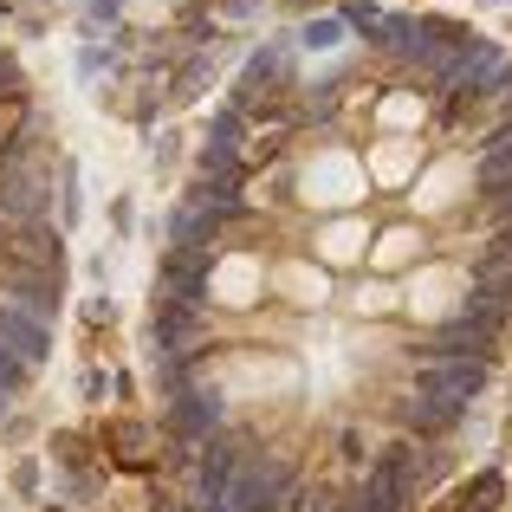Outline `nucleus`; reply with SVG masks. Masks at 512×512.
<instances>
[{"instance_id": "nucleus-1", "label": "nucleus", "mask_w": 512, "mask_h": 512, "mask_svg": "<svg viewBox=\"0 0 512 512\" xmlns=\"http://www.w3.org/2000/svg\"><path fill=\"white\" fill-rule=\"evenodd\" d=\"M52 214V175L33 156H0V221L33 227Z\"/></svg>"}, {"instance_id": "nucleus-2", "label": "nucleus", "mask_w": 512, "mask_h": 512, "mask_svg": "<svg viewBox=\"0 0 512 512\" xmlns=\"http://www.w3.org/2000/svg\"><path fill=\"white\" fill-rule=\"evenodd\" d=\"M214 266H221V247H169L163 253V292L175 305H188V312H201Z\"/></svg>"}, {"instance_id": "nucleus-3", "label": "nucleus", "mask_w": 512, "mask_h": 512, "mask_svg": "<svg viewBox=\"0 0 512 512\" xmlns=\"http://www.w3.org/2000/svg\"><path fill=\"white\" fill-rule=\"evenodd\" d=\"M480 389H487V363H474V357L415 363V396H435V402H454V409H467Z\"/></svg>"}, {"instance_id": "nucleus-4", "label": "nucleus", "mask_w": 512, "mask_h": 512, "mask_svg": "<svg viewBox=\"0 0 512 512\" xmlns=\"http://www.w3.org/2000/svg\"><path fill=\"white\" fill-rule=\"evenodd\" d=\"M0 292H7L13 305H26L33 318H59L65 305V279L59 273H39V266H20V260H0Z\"/></svg>"}, {"instance_id": "nucleus-5", "label": "nucleus", "mask_w": 512, "mask_h": 512, "mask_svg": "<svg viewBox=\"0 0 512 512\" xmlns=\"http://www.w3.org/2000/svg\"><path fill=\"white\" fill-rule=\"evenodd\" d=\"M221 422H227V402H221V389H214V383H195V389H182V396L169 402V435L195 441V448L221 435Z\"/></svg>"}, {"instance_id": "nucleus-6", "label": "nucleus", "mask_w": 512, "mask_h": 512, "mask_svg": "<svg viewBox=\"0 0 512 512\" xmlns=\"http://www.w3.org/2000/svg\"><path fill=\"white\" fill-rule=\"evenodd\" d=\"M240 441L234 435H214V441H201V461H195V506L201 512H214L227 500V487H234V474H240Z\"/></svg>"}, {"instance_id": "nucleus-7", "label": "nucleus", "mask_w": 512, "mask_h": 512, "mask_svg": "<svg viewBox=\"0 0 512 512\" xmlns=\"http://www.w3.org/2000/svg\"><path fill=\"white\" fill-rule=\"evenodd\" d=\"M0 344H7L26 370H39V363L52 357V325H46V318H33L26 305L0 299Z\"/></svg>"}, {"instance_id": "nucleus-8", "label": "nucleus", "mask_w": 512, "mask_h": 512, "mask_svg": "<svg viewBox=\"0 0 512 512\" xmlns=\"http://www.w3.org/2000/svg\"><path fill=\"white\" fill-rule=\"evenodd\" d=\"M98 448L104 454H117V467H124V474H156V435L143 422H104L98 428Z\"/></svg>"}, {"instance_id": "nucleus-9", "label": "nucleus", "mask_w": 512, "mask_h": 512, "mask_svg": "<svg viewBox=\"0 0 512 512\" xmlns=\"http://www.w3.org/2000/svg\"><path fill=\"white\" fill-rule=\"evenodd\" d=\"M7 260L20 266H39V273H59L65 279V234L52 221H33V227H13V253Z\"/></svg>"}, {"instance_id": "nucleus-10", "label": "nucleus", "mask_w": 512, "mask_h": 512, "mask_svg": "<svg viewBox=\"0 0 512 512\" xmlns=\"http://www.w3.org/2000/svg\"><path fill=\"white\" fill-rule=\"evenodd\" d=\"M461 415H467V409H454V402H435V396H402V402H396V422L409 428V435H422V441L454 435V428H461Z\"/></svg>"}, {"instance_id": "nucleus-11", "label": "nucleus", "mask_w": 512, "mask_h": 512, "mask_svg": "<svg viewBox=\"0 0 512 512\" xmlns=\"http://www.w3.org/2000/svg\"><path fill=\"white\" fill-rule=\"evenodd\" d=\"M221 214H208L201 201H182V208L169 214V240L175 247H221Z\"/></svg>"}, {"instance_id": "nucleus-12", "label": "nucleus", "mask_w": 512, "mask_h": 512, "mask_svg": "<svg viewBox=\"0 0 512 512\" xmlns=\"http://www.w3.org/2000/svg\"><path fill=\"white\" fill-rule=\"evenodd\" d=\"M506 506V474L500 467H480L467 487H454V500H448V512H500Z\"/></svg>"}, {"instance_id": "nucleus-13", "label": "nucleus", "mask_w": 512, "mask_h": 512, "mask_svg": "<svg viewBox=\"0 0 512 512\" xmlns=\"http://www.w3.org/2000/svg\"><path fill=\"white\" fill-rule=\"evenodd\" d=\"M376 46H383V52H402V59H422L415 13H383V26H376Z\"/></svg>"}, {"instance_id": "nucleus-14", "label": "nucleus", "mask_w": 512, "mask_h": 512, "mask_svg": "<svg viewBox=\"0 0 512 512\" xmlns=\"http://www.w3.org/2000/svg\"><path fill=\"white\" fill-rule=\"evenodd\" d=\"M91 448H98V435H85V428H59V435H52V461L72 467V474H85Z\"/></svg>"}, {"instance_id": "nucleus-15", "label": "nucleus", "mask_w": 512, "mask_h": 512, "mask_svg": "<svg viewBox=\"0 0 512 512\" xmlns=\"http://www.w3.org/2000/svg\"><path fill=\"white\" fill-rule=\"evenodd\" d=\"M214 78V65H208V52H195V59L175 72V85H169V104H195L201 98V85Z\"/></svg>"}, {"instance_id": "nucleus-16", "label": "nucleus", "mask_w": 512, "mask_h": 512, "mask_svg": "<svg viewBox=\"0 0 512 512\" xmlns=\"http://www.w3.org/2000/svg\"><path fill=\"white\" fill-rule=\"evenodd\" d=\"M240 130H247V117L227 104V111H214L208 117V150H221V156H240Z\"/></svg>"}, {"instance_id": "nucleus-17", "label": "nucleus", "mask_w": 512, "mask_h": 512, "mask_svg": "<svg viewBox=\"0 0 512 512\" xmlns=\"http://www.w3.org/2000/svg\"><path fill=\"white\" fill-rule=\"evenodd\" d=\"M26 383H33V370H26V363L13 357L7 344H0V402H13V396H20Z\"/></svg>"}, {"instance_id": "nucleus-18", "label": "nucleus", "mask_w": 512, "mask_h": 512, "mask_svg": "<svg viewBox=\"0 0 512 512\" xmlns=\"http://www.w3.org/2000/svg\"><path fill=\"white\" fill-rule=\"evenodd\" d=\"M338 39H344V20H305L299 46H305V52H331Z\"/></svg>"}, {"instance_id": "nucleus-19", "label": "nucleus", "mask_w": 512, "mask_h": 512, "mask_svg": "<svg viewBox=\"0 0 512 512\" xmlns=\"http://www.w3.org/2000/svg\"><path fill=\"white\" fill-rule=\"evenodd\" d=\"M344 26H357L363 39H376V26H383V13H376V0H344V13H338Z\"/></svg>"}, {"instance_id": "nucleus-20", "label": "nucleus", "mask_w": 512, "mask_h": 512, "mask_svg": "<svg viewBox=\"0 0 512 512\" xmlns=\"http://www.w3.org/2000/svg\"><path fill=\"white\" fill-rule=\"evenodd\" d=\"M0 98H7V104H26V72H20V59H13V52H0Z\"/></svg>"}, {"instance_id": "nucleus-21", "label": "nucleus", "mask_w": 512, "mask_h": 512, "mask_svg": "<svg viewBox=\"0 0 512 512\" xmlns=\"http://www.w3.org/2000/svg\"><path fill=\"white\" fill-rule=\"evenodd\" d=\"M474 260H487V266H512V221H500V227H493V240L474 253Z\"/></svg>"}, {"instance_id": "nucleus-22", "label": "nucleus", "mask_w": 512, "mask_h": 512, "mask_svg": "<svg viewBox=\"0 0 512 512\" xmlns=\"http://www.w3.org/2000/svg\"><path fill=\"white\" fill-rule=\"evenodd\" d=\"M59 201H65V221H78L85 214V195H78V169L65 163V188H59Z\"/></svg>"}, {"instance_id": "nucleus-23", "label": "nucleus", "mask_w": 512, "mask_h": 512, "mask_svg": "<svg viewBox=\"0 0 512 512\" xmlns=\"http://www.w3.org/2000/svg\"><path fill=\"white\" fill-rule=\"evenodd\" d=\"M98 72H111V52H104V46H85V52H78V78H98Z\"/></svg>"}, {"instance_id": "nucleus-24", "label": "nucleus", "mask_w": 512, "mask_h": 512, "mask_svg": "<svg viewBox=\"0 0 512 512\" xmlns=\"http://www.w3.org/2000/svg\"><path fill=\"white\" fill-rule=\"evenodd\" d=\"M13 493H26V500L39 493V461H33V454H26V461L13 467Z\"/></svg>"}, {"instance_id": "nucleus-25", "label": "nucleus", "mask_w": 512, "mask_h": 512, "mask_svg": "<svg viewBox=\"0 0 512 512\" xmlns=\"http://www.w3.org/2000/svg\"><path fill=\"white\" fill-rule=\"evenodd\" d=\"M104 389H117L104 370H85V376H78V396H85V402H104Z\"/></svg>"}, {"instance_id": "nucleus-26", "label": "nucleus", "mask_w": 512, "mask_h": 512, "mask_svg": "<svg viewBox=\"0 0 512 512\" xmlns=\"http://www.w3.org/2000/svg\"><path fill=\"white\" fill-rule=\"evenodd\" d=\"M338 454H344L350 467H370V461H363V435H357V428H344V435H338Z\"/></svg>"}, {"instance_id": "nucleus-27", "label": "nucleus", "mask_w": 512, "mask_h": 512, "mask_svg": "<svg viewBox=\"0 0 512 512\" xmlns=\"http://www.w3.org/2000/svg\"><path fill=\"white\" fill-rule=\"evenodd\" d=\"M124 13V0H85V20H117Z\"/></svg>"}, {"instance_id": "nucleus-28", "label": "nucleus", "mask_w": 512, "mask_h": 512, "mask_svg": "<svg viewBox=\"0 0 512 512\" xmlns=\"http://www.w3.org/2000/svg\"><path fill=\"white\" fill-rule=\"evenodd\" d=\"M221 13H227V20H253V13H260V0H221Z\"/></svg>"}, {"instance_id": "nucleus-29", "label": "nucleus", "mask_w": 512, "mask_h": 512, "mask_svg": "<svg viewBox=\"0 0 512 512\" xmlns=\"http://www.w3.org/2000/svg\"><path fill=\"white\" fill-rule=\"evenodd\" d=\"M188 506H195V500H175V493H156V500H150V512H188Z\"/></svg>"}, {"instance_id": "nucleus-30", "label": "nucleus", "mask_w": 512, "mask_h": 512, "mask_svg": "<svg viewBox=\"0 0 512 512\" xmlns=\"http://www.w3.org/2000/svg\"><path fill=\"white\" fill-rule=\"evenodd\" d=\"M13 253V221H0V260Z\"/></svg>"}, {"instance_id": "nucleus-31", "label": "nucleus", "mask_w": 512, "mask_h": 512, "mask_svg": "<svg viewBox=\"0 0 512 512\" xmlns=\"http://www.w3.org/2000/svg\"><path fill=\"white\" fill-rule=\"evenodd\" d=\"M39 512H65V506H39Z\"/></svg>"}, {"instance_id": "nucleus-32", "label": "nucleus", "mask_w": 512, "mask_h": 512, "mask_svg": "<svg viewBox=\"0 0 512 512\" xmlns=\"http://www.w3.org/2000/svg\"><path fill=\"white\" fill-rule=\"evenodd\" d=\"M0 415H7V402H0Z\"/></svg>"}, {"instance_id": "nucleus-33", "label": "nucleus", "mask_w": 512, "mask_h": 512, "mask_svg": "<svg viewBox=\"0 0 512 512\" xmlns=\"http://www.w3.org/2000/svg\"><path fill=\"white\" fill-rule=\"evenodd\" d=\"M493 7H500V0H493Z\"/></svg>"}]
</instances>
